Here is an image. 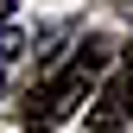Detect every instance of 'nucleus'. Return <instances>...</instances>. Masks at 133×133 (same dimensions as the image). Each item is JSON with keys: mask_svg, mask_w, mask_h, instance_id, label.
Wrapping results in <instances>:
<instances>
[{"mask_svg": "<svg viewBox=\"0 0 133 133\" xmlns=\"http://www.w3.org/2000/svg\"><path fill=\"white\" fill-rule=\"evenodd\" d=\"M127 121H133L127 82H102V95H95V108H89V127H95V133H121Z\"/></svg>", "mask_w": 133, "mask_h": 133, "instance_id": "obj_2", "label": "nucleus"}, {"mask_svg": "<svg viewBox=\"0 0 133 133\" xmlns=\"http://www.w3.org/2000/svg\"><path fill=\"white\" fill-rule=\"evenodd\" d=\"M0 89H6V57H0Z\"/></svg>", "mask_w": 133, "mask_h": 133, "instance_id": "obj_6", "label": "nucleus"}, {"mask_svg": "<svg viewBox=\"0 0 133 133\" xmlns=\"http://www.w3.org/2000/svg\"><path fill=\"white\" fill-rule=\"evenodd\" d=\"M13 6H19V0H0V19H13Z\"/></svg>", "mask_w": 133, "mask_h": 133, "instance_id": "obj_5", "label": "nucleus"}, {"mask_svg": "<svg viewBox=\"0 0 133 133\" xmlns=\"http://www.w3.org/2000/svg\"><path fill=\"white\" fill-rule=\"evenodd\" d=\"M25 51H32V44H25V32L13 25V19H0V57L13 63V57H25Z\"/></svg>", "mask_w": 133, "mask_h": 133, "instance_id": "obj_3", "label": "nucleus"}, {"mask_svg": "<svg viewBox=\"0 0 133 133\" xmlns=\"http://www.w3.org/2000/svg\"><path fill=\"white\" fill-rule=\"evenodd\" d=\"M121 82H127V108H133V51H127V76Z\"/></svg>", "mask_w": 133, "mask_h": 133, "instance_id": "obj_4", "label": "nucleus"}, {"mask_svg": "<svg viewBox=\"0 0 133 133\" xmlns=\"http://www.w3.org/2000/svg\"><path fill=\"white\" fill-rule=\"evenodd\" d=\"M102 63H108V44L89 38V44L70 57V70H57L51 82H38V89L25 95V133H57V127L82 108V95H89V82L102 76Z\"/></svg>", "mask_w": 133, "mask_h": 133, "instance_id": "obj_1", "label": "nucleus"}]
</instances>
